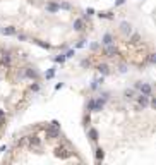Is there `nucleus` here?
I'll return each mask as SVG.
<instances>
[{"label": "nucleus", "instance_id": "6", "mask_svg": "<svg viewBox=\"0 0 156 165\" xmlns=\"http://www.w3.org/2000/svg\"><path fill=\"white\" fill-rule=\"evenodd\" d=\"M108 48H107V52H108V55H110V57H113V55H115V53H117V50L113 48V47H112V45H107Z\"/></svg>", "mask_w": 156, "mask_h": 165}, {"label": "nucleus", "instance_id": "4", "mask_svg": "<svg viewBox=\"0 0 156 165\" xmlns=\"http://www.w3.org/2000/svg\"><path fill=\"white\" fill-rule=\"evenodd\" d=\"M147 98H149V95H141V98H139V103H141L142 107H146V105H147Z\"/></svg>", "mask_w": 156, "mask_h": 165}, {"label": "nucleus", "instance_id": "11", "mask_svg": "<svg viewBox=\"0 0 156 165\" xmlns=\"http://www.w3.org/2000/svg\"><path fill=\"white\" fill-rule=\"evenodd\" d=\"M96 158H98V160H103V150H101V148H98V150H96Z\"/></svg>", "mask_w": 156, "mask_h": 165}, {"label": "nucleus", "instance_id": "10", "mask_svg": "<svg viewBox=\"0 0 156 165\" xmlns=\"http://www.w3.org/2000/svg\"><path fill=\"white\" fill-rule=\"evenodd\" d=\"M122 31H124V33H130V26H129L127 22H122Z\"/></svg>", "mask_w": 156, "mask_h": 165}, {"label": "nucleus", "instance_id": "17", "mask_svg": "<svg viewBox=\"0 0 156 165\" xmlns=\"http://www.w3.org/2000/svg\"><path fill=\"white\" fill-rule=\"evenodd\" d=\"M59 9H70L69 4H59Z\"/></svg>", "mask_w": 156, "mask_h": 165}, {"label": "nucleus", "instance_id": "20", "mask_svg": "<svg viewBox=\"0 0 156 165\" xmlns=\"http://www.w3.org/2000/svg\"><path fill=\"white\" fill-rule=\"evenodd\" d=\"M93 14H94V10H93V9H88V10H86V16H93Z\"/></svg>", "mask_w": 156, "mask_h": 165}, {"label": "nucleus", "instance_id": "1", "mask_svg": "<svg viewBox=\"0 0 156 165\" xmlns=\"http://www.w3.org/2000/svg\"><path fill=\"white\" fill-rule=\"evenodd\" d=\"M59 134H60V124L57 120H53V122L50 124V127L46 129V136L48 138H57Z\"/></svg>", "mask_w": 156, "mask_h": 165}, {"label": "nucleus", "instance_id": "16", "mask_svg": "<svg viewBox=\"0 0 156 165\" xmlns=\"http://www.w3.org/2000/svg\"><path fill=\"white\" fill-rule=\"evenodd\" d=\"M53 74H55V69H50L46 72V78H53Z\"/></svg>", "mask_w": 156, "mask_h": 165}, {"label": "nucleus", "instance_id": "19", "mask_svg": "<svg viewBox=\"0 0 156 165\" xmlns=\"http://www.w3.org/2000/svg\"><path fill=\"white\" fill-rule=\"evenodd\" d=\"M65 57H74V50H69L67 53H65Z\"/></svg>", "mask_w": 156, "mask_h": 165}, {"label": "nucleus", "instance_id": "15", "mask_svg": "<svg viewBox=\"0 0 156 165\" xmlns=\"http://www.w3.org/2000/svg\"><path fill=\"white\" fill-rule=\"evenodd\" d=\"M28 76H29V78H36L38 74H36V71H28Z\"/></svg>", "mask_w": 156, "mask_h": 165}, {"label": "nucleus", "instance_id": "21", "mask_svg": "<svg viewBox=\"0 0 156 165\" xmlns=\"http://www.w3.org/2000/svg\"><path fill=\"white\" fill-rule=\"evenodd\" d=\"M125 0H117V5H120V4H124Z\"/></svg>", "mask_w": 156, "mask_h": 165}, {"label": "nucleus", "instance_id": "5", "mask_svg": "<svg viewBox=\"0 0 156 165\" xmlns=\"http://www.w3.org/2000/svg\"><path fill=\"white\" fill-rule=\"evenodd\" d=\"M46 10H50V12H57V10H59V5H57V4H48V5H46Z\"/></svg>", "mask_w": 156, "mask_h": 165}, {"label": "nucleus", "instance_id": "14", "mask_svg": "<svg viewBox=\"0 0 156 165\" xmlns=\"http://www.w3.org/2000/svg\"><path fill=\"white\" fill-rule=\"evenodd\" d=\"M65 58H67V57H65V55H59V57L55 58V62H64Z\"/></svg>", "mask_w": 156, "mask_h": 165}, {"label": "nucleus", "instance_id": "9", "mask_svg": "<svg viewBox=\"0 0 156 165\" xmlns=\"http://www.w3.org/2000/svg\"><path fill=\"white\" fill-rule=\"evenodd\" d=\"M89 136H91L93 141H96V139H98V133L94 131V129H91V131H89Z\"/></svg>", "mask_w": 156, "mask_h": 165}, {"label": "nucleus", "instance_id": "13", "mask_svg": "<svg viewBox=\"0 0 156 165\" xmlns=\"http://www.w3.org/2000/svg\"><path fill=\"white\" fill-rule=\"evenodd\" d=\"M99 83H103V78H101V79H94L93 84H91V88H98V86H99Z\"/></svg>", "mask_w": 156, "mask_h": 165}, {"label": "nucleus", "instance_id": "2", "mask_svg": "<svg viewBox=\"0 0 156 165\" xmlns=\"http://www.w3.org/2000/svg\"><path fill=\"white\" fill-rule=\"evenodd\" d=\"M139 88H141L142 95H151V86L149 84H139Z\"/></svg>", "mask_w": 156, "mask_h": 165}, {"label": "nucleus", "instance_id": "12", "mask_svg": "<svg viewBox=\"0 0 156 165\" xmlns=\"http://www.w3.org/2000/svg\"><path fill=\"white\" fill-rule=\"evenodd\" d=\"M98 71H99L101 74H108V67H107V65H99V67H98Z\"/></svg>", "mask_w": 156, "mask_h": 165}, {"label": "nucleus", "instance_id": "7", "mask_svg": "<svg viewBox=\"0 0 156 165\" xmlns=\"http://www.w3.org/2000/svg\"><path fill=\"white\" fill-rule=\"evenodd\" d=\"M74 29H77V31L82 29V21H81V19H77L76 22H74Z\"/></svg>", "mask_w": 156, "mask_h": 165}, {"label": "nucleus", "instance_id": "22", "mask_svg": "<svg viewBox=\"0 0 156 165\" xmlns=\"http://www.w3.org/2000/svg\"><path fill=\"white\" fill-rule=\"evenodd\" d=\"M0 117H4V112H2V110H0Z\"/></svg>", "mask_w": 156, "mask_h": 165}, {"label": "nucleus", "instance_id": "3", "mask_svg": "<svg viewBox=\"0 0 156 165\" xmlns=\"http://www.w3.org/2000/svg\"><path fill=\"white\" fill-rule=\"evenodd\" d=\"M2 31V35H14L16 33V29L12 28V26H9V28H4V29H0Z\"/></svg>", "mask_w": 156, "mask_h": 165}, {"label": "nucleus", "instance_id": "8", "mask_svg": "<svg viewBox=\"0 0 156 165\" xmlns=\"http://www.w3.org/2000/svg\"><path fill=\"white\" fill-rule=\"evenodd\" d=\"M103 43H105V45H112V35H105Z\"/></svg>", "mask_w": 156, "mask_h": 165}, {"label": "nucleus", "instance_id": "18", "mask_svg": "<svg viewBox=\"0 0 156 165\" xmlns=\"http://www.w3.org/2000/svg\"><path fill=\"white\" fill-rule=\"evenodd\" d=\"M132 95H134V91H132V89H127V91H125V96L127 98H132Z\"/></svg>", "mask_w": 156, "mask_h": 165}]
</instances>
